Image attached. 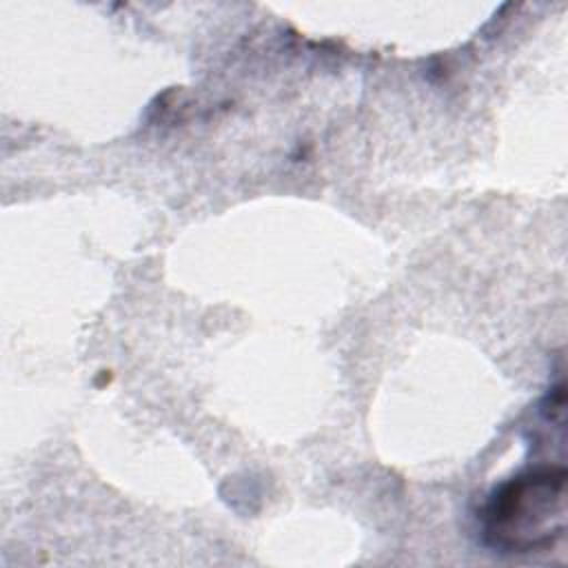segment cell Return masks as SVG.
Instances as JSON below:
<instances>
[{
	"mask_svg": "<svg viewBox=\"0 0 568 568\" xmlns=\"http://www.w3.org/2000/svg\"><path fill=\"white\" fill-rule=\"evenodd\" d=\"M564 468H539L504 484L484 508V537L504 552L550 546L564 532Z\"/></svg>",
	"mask_w": 568,
	"mask_h": 568,
	"instance_id": "obj_1",
	"label": "cell"
}]
</instances>
